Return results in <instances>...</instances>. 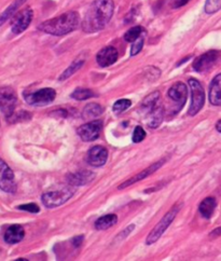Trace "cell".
<instances>
[{"instance_id": "2e32d148", "label": "cell", "mask_w": 221, "mask_h": 261, "mask_svg": "<svg viewBox=\"0 0 221 261\" xmlns=\"http://www.w3.org/2000/svg\"><path fill=\"white\" fill-rule=\"evenodd\" d=\"M119 52L114 47H106L96 55V60L101 67H108L117 62Z\"/></svg>"}, {"instance_id": "d590c367", "label": "cell", "mask_w": 221, "mask_h": 261, "mask_svg": "<svg viewBox=\"0 0 221 261\" xmlns=\"http://www.w3.org/2000/svg\"><path fill=\"white\" fill-rule=\"evenodd\" d=\"M216 129L218 130L219 133H221V120H219L218 122L216 123Z\"/></svg>"}, {"instance_id": "4fadbf2b", "label": "cell", "mask_w": 221, "mask_h": 261, "mask_svg": "<svg viewBox=\"0 0 221 261\" xmlns=\"http://www.w3.org/2000/svg\"><path fill=\"white\" fill-rule=\"evenodd\" d=\"M167 95H169L170 100H172L177 106L176 111L178 112L184 106V104L188 99L187 85L182 82H176L171 86L169 92H167Z\"/></svg>"}, {"instance_id": "cb8c5ba5", "label": "cell", "mask_w": 221, "mask_h": 261, "mask_svg": "<svg viewBox=\"0 0 221 261\" xmlns=\"http://www.w3.org/2000/svg\"><path fill=\"white\" fill-rule=\"evenodd\" d=\"M83 64H84V59L78 58V59L74 60L73 64L70 65V66L66 69V71L60 75V77L58 78V80H59V81H64V80H66V79H68V78L72 77L76 72H78L79 69H80V68L83 66Z\"/></svg>"}, {"instance_id": "484cf974", "label": "cell", "mask_w": 221, "mask_h": 261, "mask_svg": "<svg viewBox=\"0 0 221 261\" xmlns=\"http://www.w3.org/2000/svg\"><path fill=\"white\" fill-rule=\"evenodd\" d=\"M144 28L141 26H134V27L130 28L125 35H124V39L128 42H134L136 39H138L141 35L144 34Z\"/></svg>"}, {"instance_id": "ac0fdd59", "label": "cell", "mask_w": 221, "mask_h": 261, "mask_svg": "<svg viewBox=\"0 0 221 261\" xmlns=\"http://www.w3.org/2000/svg\"><path fill=\"white\" fill-rule=\"evenodd\" d=\"M209 103L214 106H221V74L217 75L209 86Z\"/></svg>"}, {"instance_id": "ffe728a7", "label": "cell", "mask_w": 221, "mask_h": 261, "mask_svg": "<svg viewBox=\"0 0 221 261\" xmlns=\"http://www.w3.org/2000/svg\"><path fill=\"white\" fill-rule=\"evenodd\" d=\"M216 205H217L216 199L213 197H208L201 202V204L199 206V212L203 217H204V218L209 219L215 212Z\"/></svg>"}, {"instance_id": "ba28073f", "label": "cell", "mask_w": 221, "mask_h": 261, "mask_svg": "<svg viewBox=\"0 0 221 261\" xmlns=\"http://www.w3.org/2000/svg\"><path fill=\"white\" fill-rule=\"evenodd\" d=\"M56 97V92L51 88L40 89L34 93L24 94L26 103L31 106H47L51 104Z\"/></svg>"}, {"instance_id": "e0dca14e", "label": "cell", "mask_w": 221, "mask_h": 261, "mask_svg": "<svg viewBox=\"0 0 221 261\" xmlns=\"http://www.w3.org/2000/svg\"><path fill=\"white\" fill-rule=\"evenodd\" d=\"M164 162H165V160H160L159 162H155L154 164L150 165V167H149L148 169H146V170H144V171L139 172V173L137 174V175L133 176V177H132V178H130L129 180H127V181L123 182L122 185H120V186H119V189H124V188H128V187H130V186H132V185L136 184V182H138V181H140V180H143V179H145V178L149 177L150 175H152L153 173H155L159 169H160V168L162 167V165L164 164Z\"/></svg>"}, {"instance_id": "f1b7e54d", "label": "cell", "mask_w": 221, "mask_h": 261, "mask_svg": "<svg viewBox=\"0 0 221 261\" xmlns=\"http://www.w3.org/2000/svg\"><path fill=\"white\" fill-rule=\"evenodd\" d=\"M144 42H145V38L143 36H140L138 39H136L134 42H133L132 48H131L132 56H135L139 53L141 49H143V47H144Z\"/></svg>"}, {"instance_id": "7c38bea8", "label": "cell", "mask_w": 221, "mask_h": 261, "mask_svg": "<svg viewBox=\"0 0 221 261\" xmlns=\"http://www.w3.org/2000/svg\"><path fill=\"white\" fill-rule=\"evenodd\" d=\"M220 56V53L216 50H210L206 53L200 55L198 58L194 59L193 68L194 71L198 73H205L208 72L209 69L214 67L217 63V60Z\"/></svg>"}, {"instance_id": "d4e9b609", "label": "cell", "mask_w": 221, "mask_h": 261, "mask_svg": "<svg viewBox=\"0 0 221 261\" xmlns=\"http://www.w3.org/2000/svg\"><path fill=\"white\" fill-rule=\"evenodd\" d=\"M94 96H96V95L93 91L84 89V88H78L72 93V97L77 101H85L88 99H92Z\"/></svg>"}, {"instance_id": "8fae6325", "label": "cell", "mask_w": 221, "mask_h": 261, "mask_svg": "<svg viewBox=\"0 0 221 261\" xmlns=\"http://www.w3.org/2000/svg\"><path fill=\"white\" fill-rule=\"evenodd\" d=\"M34 12L30 8H26L13 16L11 22V30L14 35H20L28 28L33 21Z\"/></svg>"}, {"instance_id": "7a4b0ae2", "label": "cell", "mask_w": 221, "mask_h": 261, "mask_svg": "<svg viewBox=\"0 0 221 261\" xmlns=\"http://www.w3.org/2000/svg\"><path fill=\"white\" fill-rule=\"evenodd\" d=\"M80 23V16L76 11H69L39 25V29L52 36H64L76 30Z\"/></svg>"}, {"instance_id": "9c48e42d", "label": "cell", "mask_w": 221, "mask_h": 261, "mask_svg": "<svg viewBox=\"0 0 221 261\" xmlns=\"http://www.w3.org/2000/svg\"><path fill=\"white\" fill-rule=\"evenodd\" d=\"M103 125L102 120H92L79 127L77 133L83 142H93L100 137Z\"/></svg>"}, {"instance_id": "3957f363", "label": "cell", "mask_w": 221, "mask_h": 261, "mask_svg": "<svg viewBox=\"0 0 221 261\" xmlns=\"http://www.w3.org/2000/svg\"><path fill=\"white\" fill-rule=\"evenodd\" d=\"M160 92H153L149 94L143 101L140 106V114L145 122L150 128H156L161 125L164 117V108L160 102Z\"/></svg>"}, {"instance_id": "52a82bcc", "label": "cell", "mask_w": 221, "mask_h": 261, "mask_svg": "<svg viewBox=\"0 0 221 261\" xmlns=\"http://www.w3.org/2000/svg\"><path fill=\"white\" fill-rule=\"evenodd\" d=\"M17 96L15 91L10 86L0 88V110L7 119H10L16 108Z\"/></svg>"}, {"instance_id": "836d02e7", "label": "cell", "mask_w": 221, "mask_h": 261, "mask_svg": "<svg viewBox=\"0 0 221 261\" xmlns=\"http://www.w3.org/2000/svg\"><path fill=\"white\" fill-rule=\"evenodd\" d=\"M70 242H72V244L74 245L75 248H79V247L81 246L82 242H83V237H82V236H81V237H77V238L73 239Z\"/></svg>"}, {"instance_id": "277c9868", "label": "cell", "mask_w": 221, "mask_h": 261, "mask_svg": "<svg viewBox=\"0 0 221 261\" xmlns=\"http://www.w3.org/2000/svg\"><path fill=\"white\" fill-rule=\"evenodd\" d=\"M76 193V189L73 186L65 187L63 189L49 191L43 193L41 197V201L47 208H55L65 204L67 201L74 197Z\"/></svg>"}, {"instance_id": "1f68e13d", "label": "cell", "mask_w": 221, "mask_h": 261, "mask_svg": "<svg viewBox=\"0 0 221 261\" xmlns=\"http://www.w3.org/2000/svg\"><path fill=\"white\" fill-rule=\"evenodd\" d=\"M190 0H173L172 2V8L177 9V8H180L187 5Z\"/></svg>"}, {"instance_id": "5bb4252c", "label": "cell", "mask_w": 221, "mask_h": 261, "mask_svg": "<svg viewBox=\"0 0 221 261\" xmlns=\"http://www.w3.org/2000/svg\"><path fill=\"white\" fill-rule=\"evenodd\" d=\"M108 160V150L103 146H94L86 154V162L94 168H101Z\"/></svg>"}, {"instance_id": "9a60e30c", "label": "cell", "mask_w": 221, "mask_h": 261, "mask_svg": "<svg viewBox=\"0 0 221 261\" xmlns=\"http://www.w3.org/2000/svg\"><path fill=\"white\" fill-rule=\"evenodd\" d=\"M95 178V174L91 171H79L70 173L66 177V181L69 186L80 187L91 184Z\"/></svg>"}, {"instance_id": "4dcf8cb0", "label": "cell", "mask_w": 221, "mask_h": 261, "mask_svg": "<svg viewBox=\"0 0 221 261\" xmlns=\"http://www.w3.org/2000/svg\"><path fill=\"white\" fill-rule=\"evenodd\" d=\"M19 210L21 211H26V212H29V213H33V214H37L40 212V208L37 204H34V203H30V204H23V205H20Z\"/></svg>"}, {"instance_id": "6da1fadb", "label": "cell", "mask_w": 221, "mask_h": 261, "mask_svg": "<svg viewBox=\"0 0 221 261\" xmlns=\"http://www.w3.org/2000/svg\"><path fill=\"white\" fill-rule=\"evenodd\" d=\"M112 0H95L88 7L82 22V29L87 34L100 31L105 28L113 15Z\"/></svg>"}, {"instance_id": "30bf717a", "label": "cell", "mask_w": 221, "mask_h": 261, "mask_svg": "<svg viewBox=\"0 0 221 261\" xmlns=\"http://www.w3.org/2000/svg\"><path fill=\"white\" fill-rule=\"evenodd\" d=\"M0 189L7 193H14L16 191L14 173L2 158H0Z\"/></svg>"}, {"instance_id": "d6986e66", "label": "cell", "mask_w": 221, "mask_h": 261, "mask_svg": "<svg viewBox=\"0 0 221 261\" xmlns=\"http://www.w3.org/2000/svg\"><path fill=\"white\" fill-rule=\"evenodd\" d=\"M25 237L24 228L20 224H13L9 227L5 233V242L8 244H17Z\"/></svg>"}, {"instance_id": "83f0119b", "label": "cell", "mask_w": 221, "mask_h": 261, "mask_svg": "<svg viewBox=\"0 0 221 261\" xmlns=\"http://www.w3.org/2000/svg\"><path fill=\"white\" fill-rule=\"evenodd\" d=\"M221 10V0H206L205 12L213 14Z\"/></svg>"}, {"instance_id": "d6a6232c", "label": "cell", "mask_w": 221, "mask_h": 261, "mask_svg": "<svg viewBox=\"0 0 221 261\" xmlns=\"http://www.w3.org/2000/svg\"><path fill=\"white\" fill-rule=\"evenodd\" d=\"M135 229V224H131L130 225V227L129 228H127L124 231H123L121 234H120V236L118 237L120 240H123V239H125L128 236H129V234L133 231V230H134Z\"/></svg>"}, {"instance_id": "44dd1931", "label": "cell", "mask_w": 221, "mask_h": 261, "mask_svg": "<svg viewBox=\"0 0 221 261\" xmlns=\"http://www.w3.org/2000/svg\"><path fill=\"white\" fill-rule=\"evenodd\" d=\"M104 108L100 105V104L96 103H90L83 108L82 111V118L84 120H93L97 117H100L103 115Z\"/></svg>"}, {"instance_id": "7402d4cb", "label": "cell", "mask_w": 221, "mask_h": 261, "mask_svg": "<svg viewBox=\"0 0 221 261\" xmlns=\"http://www.w3.org/2000/svg\"><path fill=\"white\" fill-rule=\"evenodd\" d=\"M118 221V217L114 214H108L100 217L99 219L95 221V229L96 230H107L112 225H114Z\"/></svg>"}, {"instance_id": "f546056e", "label": "cell", "mask_w": 221, "mask_h": 261, "mask_svg": "<svg viewBox=\"0 0 221 261\" xmlns=\"http://www.w3.org/2000/svg\"><path fill=\"white\" fill-rule=\"evenodd\" d=\"M146 130L141 126H136L134 132H133V142L134 143H141L146 138Z\"/></svg>"}, {"instance_id": "603a6c76", "label": "cell", "mask_w": 221, "mask_h": 261, "mask_svg": "<svg viewBox=\"0 0 221 261\" xmlns=\"http://www.w3.org/2000/svg\"><path fill=\"white\" fill-rule=\"evenodd\" d=\"M26 2H27V0H14L12 5L9 6L6 9V11L0 14V26H3L9 19H11V17L16 13V11L19 10V8Z\"/></svg>"}, {"instance_id": "5b68a950", "label": "cell", "mask_w": 221, "mask_h": 261, "mask_svg": "<svg viewBox=\"0 0 221 261\" xmlns=\"http://www.w3.org/2000/svg\"><path fill=\"white\" fill-rule=\"evenodd\" d=\"M180 207H181V205L177 204V205L173 206L171 210L164 215L163 218L160 221H159V223L151 230V232H150V234L148 236V238L146 240V244L147 245L154 244V243L157 242L159 239H160L163 236V233L166 231L167 228L170 227L171 223L176 218L177 214L179 213Z\"/></svg>"}, {"instance_id": "e575fe53", "label": "cell", "mask_w": 221, "mask_h": 261, "mask_svg": "<svg viewBox=\"0 0 221 261\" xmlns=\"http://www.w3.org/2000/svg\"><path fill=\"white\" fill-rule=\"evenodd\" d=\"M219 236H221V227L215 229L213 232L210 233V237H211V238H217V237H219Z\"/></svg>"}, {"instance_id": "4316f807", "label": "cell", "mask_w": 221, "mask_h": 261, "mask_svg": "<svg viewBox=\"0 0 221 261\" xmlns=\"http://www.w3.org/2000/svg\"><path fill=\"white\" fill-rule=\"evenodd\" d=\"M132 106V102L130 100H119L113 104L112 110L116 112V114H122L123 111H125Z\"/></svg>"}, {"instance_id": "8992f818", "label": "cell", "mask_w": 221, "mask_h": 261, "mask_svg": "<svg viewBox=\"0 0 221 261\" xmlns=\"http://www.w3.org/2000/svg\"><path fill=\"white\" fill-rule=\"evenodd\" d=\"M189 88L191 92V105L188 114L189 116L193 117L198 115L203 108V106H204L205 92L201 82L197 79H194V78H190L189 79Z\"/></svg>"}]
</instances>
